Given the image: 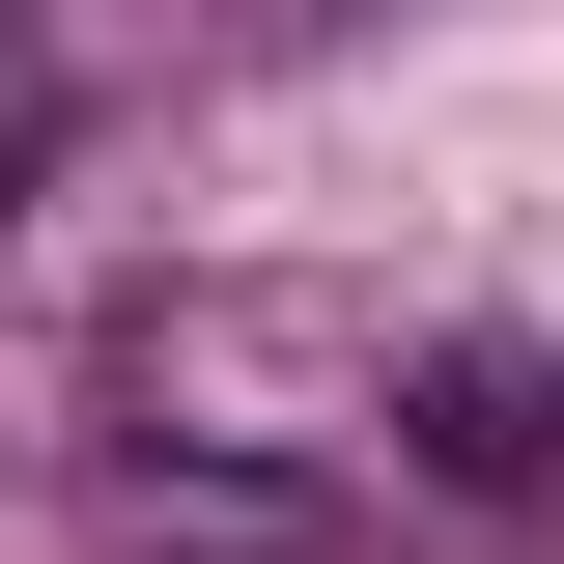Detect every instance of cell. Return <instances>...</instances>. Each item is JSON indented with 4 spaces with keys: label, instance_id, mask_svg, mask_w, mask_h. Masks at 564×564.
I'll return each mask as SVG.
<instances>
[{
    "label": "cell",
    "instance_id": "6da1fadb",
    "mask_svg": "<svg viewBox=\"0 0 564 564\" xmlns=\"http://www.w3.org/2000/svg\"><path fill=\"white\" fill-rule=\"evenodd\" d=\"M395 480L423 508H536L564 480V339H395Z\"/></svg>",
    "mask_w": 564,
    "mask_h": 564
},
{
    "label": "cell",
    "instance_id": "7a4b0ae2",
    "mask_svg": "<svg viewBox=\"0 0 564 564\" xmlns=\"http://www.w3.org/2000/svg\"><path fill=\"white\" fill-rule=\"evenodd\" d=\"M141 564H339V508L282 480V452H198V480L141 452Z\"/></svg>",
    "mask_w": 564,
    "mask_h": 564
},
{
    "label": "cell",
    "instance_id": "3957f363",
    "mask_svg": "<svg viewBox=\"0 0 564 564\" xmlns=\"http://www.w3.org/2000/svg\"><path fill=\"white\" fill-rule=\"evenodd\" d=\"M198 57H339V29H395V0H170Z\"/></svg>",
    "mask_w": 564,
    "mask_h": 564
},
{
    "label": "cell",
    "instance_id": "277c9868",
    "mask_svg": "<svg viewBox=\"0 0 564 564\" xmlns=\"http://www.w3.org/2000/svg\"><path fill=\"white\" fill-rule=\"evenodd\" d=\"M0 226H29V57H0Z\"/></svg>",
    "mask_w": 564,
    "mask_h": 564
}]
</instances>
